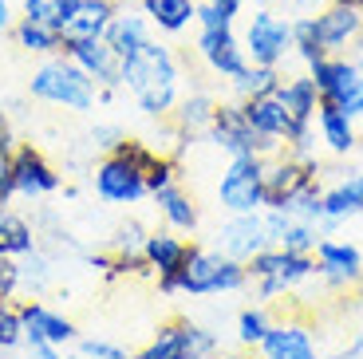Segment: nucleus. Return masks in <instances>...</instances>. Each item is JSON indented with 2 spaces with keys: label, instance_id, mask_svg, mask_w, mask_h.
<instances>
[{
  "label": "nucleus",
  "instance_id": "1",
  "mask_svg": "<svg viewBox=\"0 0 363 359\" xmlns=\"http://www.w3.org/2000/svg\"><path fill=\"white\" fill-rule=\"evenodd\" d=\"M190 55H178L170 44L150 36L135 55L118 63V87L130 91L146 118H170V111L182 99V79H186Z\"/></svg>",
  "mask_w": 363,
  "mask_h": 359
},
{
  "label": "nucleus",
  "instance_id": "2",
  "mask_svg": "<svg viewBox=\"0 0 363 359\" xmlns=\"http://www.w3.org/2000/svg\"><path fill=\"white\" fill-rule=\"evenodd\" d=\"M28 91H32V99L48 103V107H64V111H95L99 103V87L91 79L83 67H75L64 52L60 55H44L40 67L32 72L28 79Z\"/></svg>",
  "mask_w": 363,
  "mask_h": 359
},
{
  "label": "nucleus",
  "instance_id": "3",
  "mask_svg": "<svg viewBox=\"0 0 363 359\" xmlns=\"http://www.w3.org/2000/svg\"><path fill=\"white\" fill-rule=\"evenodd\" d=\"M245 272H249V285H253L257 300L272 304V300L289 297L292 288H300L304 280L316 277V257L312 253H292V249H281V245H269V249H261L257 257L245 260Z\"/></svg>",
  "mask_w": 363,
  "mask_h": 359
},
{
  "label": "nucleus",
  "instance_id": "4",
  "mask_svg": "<svg viewBox=\"0 0 363 359\" xmlns=\"http://www.w3.org/2000/svg\"><path fill=\"white\" fill-rule=\"evenodd\" d=\"M245 285H249L245 260L225 257L221 249L190 245V253L178 269V292H186V297H221V292H241Z\"/></svg>",
  "mask_w": 363,
  "mask_h": 359
},
{
  "label": "nucleus",
  "instance_id": "5",
  "mask_svg": "<svg viewBox=\"0 0 363 359\" xmlns=\"http://www.w3.org/2000/svg\"><path fill=\"white\" fill-rule=\"evenodd\" d=\"M308 75L320 91V103H332L352 118H363V52L320 55L316 63H308Z\"/></svg>",
  "mask_w": 363,
  "mask_h": 359
},
{
  "label": "nucleus",
  "instance_id": "6",
  "mask_svg": "<svg viewBox=\"0 0 363 359\" xmlns=\"http://www.w3.org/2000/svg\"><path fill=\"white\" fill-rule=\"evenodd\" d=\"M264 162L261 154H237L229 158L218 182V201L225 214H261L264 209Z\"/></svg>",
  "mask_w": 363,
  "mask_h": 359
},
{
  "label": "nucleus",
  "instance_id": "7",
  "mask_svg": "<svg viewBox=\"0 0 363 359\" xmlns=\"http://www.w3.org/2000/svg\"><path fill=\"white\" fill-rule=\"evenodd\" d=\"M206 138L218 146V150H225L229 158H237V154H261V158L281 154V146L261 138L253 126H249L245 111H241V99H229V103H218V107H213Z\"/></svg>",
  "mask_w": 363,
  "mask_h": 359
},
{
  "label": "nucleus",
  "instance_id": "8",
  "mask_svg": "<svg viewBox=\"0 0 363 359\" xmlns=\"http://www.w3.org/2000/svg\"><path fill=\"white\" fill-rule=\"evenodd\" d=\"M241 44H245L249 63L281 67V63L292 55V16H281L277 9L261 4V9H253V16H249Z\"/></svg>",
  "mask_w": 363,
  "mask_h": 359
},
{
  "label": "nucleus",
  "instance_id": "9",
  "mask_svg": "<svg viewBox=\"0 0 363 359\" xmlns=\"http://www.w3.org/2000/svg\"><path fill=\"white\" fill-rule=\"evenodd\" d=\"M312 182H320V162H300L292 154H272L264 162V209H284L289 214L292 201Z\"/></svg>",
  "mask_w": 363,
  "mask_h": 359
},
{
  "label": "nucleus",
  "instance_id": "10",
  "mask_svg": "<svg viewBox=\"0 0 363 359\" xmlns=\"http://www.w3.org/2000/svg\"><path fill=\"white\" fill-rule=\"evenodd\" d=\"M312 28L324 48V55H352L363 52V9L328 0L320 12H312Z\"/></svg>",
  "mask_w": 363,
  "mask_h": 359
},
{
  "label": "nucleus",
  "instance_id": "11",
  "mask_svg": "<svg viewBox=\"0 0 363 359\" xmlns=\"http://www.w3.org/2000/svg\"><path fill=\"white\" fill-rule=\"evenodd\" d=\"M194 55H198V63L209 75H218V79H225V83L237 79V75L249 67L245 44H241V36H237L233 28H198Z\"/></svg>",
  "mask_w": 363,
  "mask_h": 359
},
{
  "label": "nucleus",
  "instance_id": "12",
  "mask_svg": "<svg viewBox=\"0 0 363 359\" xmlns=\"http://www.w3.org/2000/svg\"><path fill=\"white\" fill-rule=\"evenodd\" d=\"M95 194H99V201H107V206H135V201L150 198L146 194V170L143 166H135V162L118 158V154H107V158L95 166Z\"/></svg>",
  "mask_w": 363,
  "mask_h": 359
},
{
  "label": "nucleus",
  "instance_id": "13",
  "mask_svg": "<svg viewBox=\"0 0 363 359\" xmlns=\"http://www.w3.org/2000/svg\"><path fill=\"white\" fill-rule=\"evenodd\" d=\"M312 257H316V277L328 288L352 292L355 285H363V253L352 241H336V237L324 233L312 249Z\"/></svg>",
  "mask_w": 363,
  "mask_h": 359
},
{
  "label": "nucleus",
  "instance_id": "14",
  "mask_svg": "<svg viewBox=\"0 0 363 359\" xmlns=\"http://www.w3.org/2000/svg\"><path fill=\"white\" fill-rule=\"evenodd\" d=\"M20 324H24V343L28 348H67V343L79 340L75 324L64 312L48 308L44 300H20Z\"/></svg>",
  "mask_w": 363,
  "mask_h": 359
},
{
  "label": "nucleus",
  "instance_id": "15",
  "mask_svg": "<svg viewBox=\"0 0 363 359\" xmlns=\"http://www.w3.org/2000/svg\"><path fill=\"white\" fill-rule=\"evenodd\" d=\"M190 253V241L174 229H155V233H146V245H143V260L146 269L158 277V292L174 297L178 292V269L182 260Z\"/></svg>",
  "mask_w": 363,
  "mask_h": 359
},
{
  "label": "nucleus",
  "instance_id": "16",
  "mask_svg": "<svg viewBox=\"0 0 363 359\" xmlns=\"http://www.w3.org/2000/svg\"><path fill=\"white\" fill-rule=\"evenodd\" d=\"M9 162H12V194H16V198L36 201V198H48V194L60 189V174H55V166L36 150V146L20 143Z\"/></svg>",
  "mask_w": 363,
  "mask_h": 359
},
{
  "label": "nucleus",
  "instance_id": "17",
  "mask_svg": "<svg viewBox=\"0 0 363 359\" xmlns=\"http://www.w3.org/2000/svg\"><path fill=\"white\" fill-rule=\"evenodd\" d=\"M257 359H320V343L308 324L300 320H272L269 332L257 343Z\"/></svg>",
  "mask_w": 363,
  "mask_h": 359
},
{
  "label": "nucleus",
  "instance_id": "18",
  "mask_svg": "<svg viewBox=\"0 0 363 359\" xmlns=\"http://www.w3.org/2000/svg\"><path fill=\"white\" fill-rule=\"evenodd\" d=\"M218 249L233 260H249L261 249H269V225L261 214H229V221L218 229Z\"/></svg>",
  "mask_w": 363,
  "mask_h": 359
},
{
  "label": "nucleus",
  "instance_id": "19",
  "mask_svg": "<svg viewBox=\"0 0 363 359\" xmlns=\"http://www.w3.org/2000/svg\"><path fill=\"white\" fill-rule=\"evenodd\" d=\"M64 55L95 79V87H115L118 91V63L123 60L111 52V44L103 36L99 40H75V44H64Z\"/></svg>",
  "mask_w": 363,
  "mask_h": 359
},
{
  "label": "nucleus",
  "instance_id": "20",
  "mask_svg": "<svg viewBox=\"0 0 363 359\" xmlns=\"http://www.w3.org/2000/svg\"><path fill=\"white\" fill-rule=\"evenodd\" d=\"M155 36V28H150V20L138 12V4H127V9H115V16H111L107 32H103V40L111 44V52L118 55V60H127V55H135L138 48L146 44V40Z\"/></svg>",
  "mask_w": 363,
  "mask_h": 359
},
{
  "label": "nucleus",
  "instance_id": "21",
  "mask_svg": "<svg viewBox=\"0 0 363 359\" xmlns=\"http://www.w3.org/2000/svg\"><path fill=\"white\" fill-rule=\"evenodd\" d=\"M213 107H218V99H213L209 91H201V87H194L190 95H182L178 99V107L170 111V126H174V135H178L182 146H190L198 135L209 131Z\"/></svg>",
  "mask_w": 363,
  "mask_h": 359
},
{
  "label": "nucleus",
  "instance_id": "22",
  "mask_svg": "<svg viewBox=\"0 0 363 359\" xmlns=\"http://www.w3.org/2000/svg\"><path fill=\"white\" fill-rule=\"evenodd\" d=\"M138 12L158 36H186L198 24V0H138Z\"/></svg>",
  "mask_w": 363,
  "mask_h": 359
},
{
  "label": "nucleus",
  "instance_id": "23",
  "mask_svg": "<svg viewBox=\"0 0 363 359\" xmlns=\"http://www.w3.org/2000/svg\"><path fill=\"white\" fill-rule=\"evenodd\" d=\"M241 111H245L249 126H253L261 138H269V143L284 146V138H289V131H292V118H289V111H284V103L277 99V95L241 99Z\"/></svg>",
  "mask_w": 363,
  "mask_h": 359
},
{
  "label": "nucleus",
  "instance_id": "24",
  "mask_svg": "<svg viewBox=\"0 0 363 359\" xmlns=\"http://www.w3.org/2000/svg\"><path fill=\"white\" fill-rule=\"evenodd\" d=\"M359 214H363V174H347L344 182L324 189V221H320V233H328L332 225L347 221V217H359Z\"/></svg>",
  "mask_w": 363,
  "mask_h": 359
},
{
  "label": "nucleus",
  "instance_id": "25",
  "mask_svg": "<svg viewBox=\"0 0 363 359\" xmlns=\"http://www.w3.org/2000/svg\"><path fill=\"white\" fill-rule=\"evenodd\" d=\"M155 206H158V214H162L166 229H174V233H182V237L194 233V229H198V221H201L198 201H194L190 189H182L178 182H174V186H166V189H158Z\"/></svg>",
  "mask_w": 363,
  "mask_h": 359
},
{
  "label": "nucleus",
  "instance_id": "26",
  "mask_svg": "<svg viewBox=\"0 0 363 359\" xmlns=\"http://www.w3.org/2000/svg\"><path fill=\"white\" fill-rule=\"evenodd\" d=\"M111 16H115V4L111 0H79L75 16L60 28L64 44H75V40H99L107 32Z\"/></svg>",
  "mask_w": 363,
  "mask_h": 359
},
{
  "label": "nucleus",
  "instance_id": "27",
  "mask_svg": "<svg viewBox=\"0 0 363 359\" xmlns=\"http://www.w3.org/2000/svg\"><path fill=\"white\" fill-rule=\"evenodd\" d=\"M316 131H320V143L328 146V154H352L359 135H355V118L347 111L332 107V103H320L316 111Z\"/></svg>",
  "mask_w": 363,
  "mask_h": 359
},
{
  "label": "nucleus",
  "instance_id": "28",
  "mask_svg": "<svg viewBox=\"0 0 363 359\" xmlns=\"http://www.w3.org/2000/svg\"><path fill=\"white\" fill-rule=\"evenodd\" d=\"M9 36H12V44H16L20 52L40 55V60H44V55H60V52H64V36H60L55 28L36 24V20H28V16H16V20H12Z\"/></svg>",
  "mask_w": 363,
  "mask_h": 359
},
{
  "label": "nucleus",
  "instance_id": "29",
  "mask_svg": "<svg viewBox=\"0 0 363 359\" xmlns=\"http://www.w3.org/2000/svg\"><path fill=\"white\" fill-rule=\"evenodd\" d=\"M32 249H40L32 221L4 201V206H0V253H4V257H28Z\"/></svg>",
  "mask_w": 363,
  "mask_h": 359
},
{
  "label": "nucleus",
  "instance_id": "30",
  "mask_svg": "<svg viewBox=\"0 0 363 359\" xmlns=\"http://www.w3.org/2000/svg\"><path fill=\"white\" fill-rule=\"evenodd\" d=\"M281 79H284L281 67H269V63H249L237 79H229V87H233L237 99H261V95H277Z\"/></svg>",
  "mask_w": 363,
  "mask_h": 359
},
{
  "label": "nucleus",
  "instance_id": "31",
  "mask_svg": "<svg viewBox=\"0 0 363 359\" xmlns=\"http://www.w3.org/2000/svg\"><path fill=\"white\" fill-rule=\"evenodd\" d=\"M135 359H190V343H186V320H170L158 328V336L138 351Z\"/></svg>",
  "mask_w": 363,
  "mask_h": 359
},
{
  "label": "nucleus",
  "instance_id": "32",
  "mask_svg": "<svg viewBox=\"0 0 363 359\" xmlns=\"http://www.w3.org/2000/svg\"><path fill=\"white\" fill-rule=\"evenodd\" d=\"M79 9V0H20V16L36 20V24H48V28H60L75 16Z\"/></svg>",
  "mask_w": 363,
  "mask_h": 359
},
{
  "label": "nucleus",
  "instance_id": "33",
  "mask_svg": "<svg viewBox=\"0 0 363 359\" xmlns=\"http://www.w3.org/2000/svg\"><path fill=\"white\" fill-rule=\"evenodd\" d=\"M320 225L312 221H300V217H289V225H284L281 233L272 237V245H281V249H292V253H312L320 241Z\"/></svg>",
  "mask_w": 363,
  "mask_h": 359
},
{
  "label": "nucleus",
  "instance_id": "34",
  "mask_svg": "<svg viewBox=\"0 0 363 359\" xmlns=\"http://www.w3.org/2000/svg\"><path fill=\"white\" fill-rule=\"evenodd\" d=\"M269 324H272V316L264 304L241 308V316H237V343H241V348H257L261 336L269 332Z\"/></svg>",
  "mask_w": 363,
  "mask_h": 359
},
{
  "label": "nucleus",
  "instance_id": "35",
  "mask_svg": "<svg viewBox=\"0 0 363 359\" xmlns=\"http://www.w3.org/2000/svg\"><path fill=\"white\" fill-rule=\"evenodd\" d=\"M292 55H296L304 67L324 55V48H320V40H316V28H312V12L292 20Z\"/></svg>",
  "mask_w": 363,
  "mask_h": 359
},
{
  "label": "nucleus",
  "instance_id": "36",
  "mask_svg": "<svg viewBox=\"0 0 363 359\" xmlns=\"http://www.w3.org/2000/svg\"><path fill=\"white\" fill-rule=\"evenodd\" d=\"M52 280V265L40 249H32L28 257H20V292H44Z\"/></svg>",
  "mask_w": 363,
  "mask_h": 359
},
{
  "label": "nucleus",
  "instance_id": "37",
  "mask_svg": "<svg viewBox=\"0 0 363 359\" xmlns=\"http://www.w3.org/2000/svg\"><path fill=\"white\" fill-rule=\"evenodd\" d=\"M174 182H178V158H174V154L155 150V158H150V166H146V194L155 198L158 189L174 186Z\"/></svg>",
  "mask_w": 363,
  "mask_h": 359
},
{
  "label": "nucleus",
  "instance_id": "38",
  "mask_svg": "<svg viewBox=\"0 0 363 359\" xmlns=\"http://www.w3.org/2000/svg\"><path fill=\"white\" fill-rule=\"evenodd\" d=\"M24 343V324H20V308L16 300L0 297V351H12Z\"/></svg>",
  "mask_w": 363,
  "mask_h": 359
},
{
  "label": "nucleus",
  "instance_id": "39",
  "mask_svg": "<svg viewBox=\"0 0 363 359\" xmlns=\"http://www.w3.org/2000/svg\"><path fill=\"white\" fill-rule=\"evenodd\" d=\"M186 343H190V359H213L218 355V336L201 328V324L186 320Z\"/></svg>",
  "mask_w": 363,
  "mask_h": 359
},
{
  "label": "nucleus",
  "instance_id": "40",
  "mask_svg": "<svg viewBox=\"0 0 363 359\" xmlns=\"http://www.w3.org/2000/svg\"><path fill=\"white\" fill-rule=\"evenodd\" d=\"M237 12L229 4H209V0H198V28H233Z\"/></svg>",
  "mask_w": 363,
  "mask_h": 359
},
{
  "label": "nucleus",
  "instance_id": "41",
  "mask_svg": "<svg viewBox=\"0 0 363 359\" xmlns=\"http://www.w3.org/2000/svg\"><path fill=\"white\" fill-rule=\"evenodd\" d=\"M107 154H118V158H127V162H135V166H150V158H155V146H146L143 138H130V135H123L115 146H111Z\"/></svg>",
  "mask_w": 363,
  "mask_h": 359
},
{
  "label": "nucleus",
  "instance_id": "42",
  "mask_svg": "<svg viewBox=\"0 0 363 359\" xmlns=\"http://www.w3.org/2000/svg\"><path fill=\"white\" fill-rule=\"evenodd\" d=\"M75 343H79V351L87 359H135L127 348H118L111 340H75Z\"/></svg>",
  "mask_w": 363,
  "mask_h": 359
},
{
  "label": "nucleus",
  "instance_id": "43",
  "mask_svg": "<svg viewBox=\"0 0 363 359\" xmlns=\"http://www.w3.org/2000/svg\"><path fill=\"white\" fill-rule=\"evenodd\" d=\"M0 297H20V257H0Z\"/></svg>",
  "mask_w": 363,
  "mask_h": 359
},
{
  "label": "nucleus",
  "instance_id": "44",
  "mask_svg": "<svg viewBox=\"0 0 363 359\" xmlns=\"http://www.w3.org/2000/svg\"><path fill=\"white\" fill-rule=\"evenodd\" d=\"M16 146H20V138H16V131H12L9 111H0V154H4V158H12V154H16Z\"/></svg>",
  "mask_w": 363,
  "mask_h": 359
},
{
  "label": "nucleus",
  "instance_id": "45",
  "mask_svg": "<svg viewBox=\"0 0 363 359\" xmlns=\"http://www.w3.org/2000/svg\"><path fill=\"white\" fill-rule=\"evenodd\" d=\"M118 138H123V131H118V126H95V131H91V143L103 146V150H111Z\"/></svg>",
  "mask_w": 363,
  "mask_h": 359
},
{
  "label": "nucleus",
  "instance_id": "46",
  "mask_svg": "<svg viewBox=\"0 0 363 359\" xmlns=\"http://www.w3.org/2000/svg\"><path fill=\"white\" fill-rule=\"evenodd\" d=\"M12 198H16V194H12V162L0 154V206L12 201Z\"/></svg>",
  "mask_w": 363,
  "mask_h": 359
},
{
  "label": "nucleus",
  "instance_id": "47",
  "mask_svg": "<svg viewBox=\"0 0 363 359\" xmlns=\"http://www.w3.org/2000/svg\"><path fill=\"white\" fill-rule=\"evenodd\" d=\"M12 20H16V12H12V0H0V36L12 28Z\"/></svg>",
  "mask_w": 363,
  "mask_h": 359
},
{
  "label": "nucleus",
  "instance_id": "48",
  "mask_svg": "<svg viewBox=\"0 0 363 359\" xmlns=\"http://www.w3.org/2000/svg\"><path fill=\"white\" fill-rule=\"evenodd\" d=\"M336 359H363V336H359V340H355V343H352V348H347V351H340Z\"/></svg>",
  "mask_w": 363,
  "mask_h": 359
},
{
  "label": "nucleus",
  "instance_id": "49",
  "mask_svg": "<svg viewBox=\"0 0 363 359\" xmlns=\"http://www.w3.org/2000/svg\"><path fill=\"white\" fill-rule=\"evenodd\" d=\"M213 359H249V355H241V351H218Z\"/></svg>",
  "mask_w": 363,
  "mask_h": 359
},
{
  "label": "nucleus",
  "instance_id": "50",
  "mask_svg": "<svg viewBox=\"0 0 363 359\" xmlns=\"http://www.w3.org/2000/svg\"><path fill=\"white\" fill-rule=\"evenodd\" d=\"M209 4H229V9H241V0H209Z\"/></svg>",
  "mask_w": 363,
  "mask_h": 359
},
{
  "label": "nucleus",
  "instance_id": "51",
  "mask_svg": "<svg viewBox=\"0 0 363 359\" xmlns=\"http://www.w3.org/2000/svg\"><path fill=\"white\" fill-rule=\"evenodd\" d=\"M245 4H253V9H261V4H269V0H241V9H245Z\"/></svg>",
  "mask_w": 363,
  "mask_h": 359
},
{
  "label": "nucleus",
  "instance_id": "52",
  "mask_svg": "<svg viewBox=\"0 0 363 359\" xmlns=\"http://www.w3.org/2000/svg\"><path fill=\"white\" fill-rule=\"evenodd\" d=\"M111 4H115V9H127V4H138V0H111Z\"/></svg>",
  "mask_w": 363,
  "mask_h": 359
},
{
  "label": "nucleus",
  "instance_id": "53",
  "mask_svg": "<svg viewBox=\"0 0 363 359\" xmlns=\"http://www.w3.org/2000/svg\"><path fill=\"white\" fill-rule=\"evenodd\" d=\"M340 4H359V9H363V0H340Z\"/></svg>",
  "mask_w": 363,
  "mask_h": 359
},
{
  "label": "nucleus",
  "instance_id": "54",
  "mask_svg": "<svg viewBox=\"0 0 363 359\" xmlns=\"http://www.w3.org/2000/svg\"><path fill=\"white\" fill-rule=\"evenodd\" d=\"M0 257H4V253H0Z\"/></svg>",
  "mask_w": 363,
  "mask_h": 359
}]
</instances>
